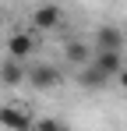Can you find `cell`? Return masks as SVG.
<instances>
[{
	"mask_svg": "<svg viewBox=\"0 0 127 131\" xmlns=\"http://www.w3.org/2000/svg\"><path fill=\"white\" fill-rule=\"evenodd\" d=\"M28 85L32 89H39V92H46V89H57L64 82V74H60V67H53V64H35V67H28Z\"/></svg>",
	"mask_w": 127,
	"mask_h": 131,
	"instance_id": "1",
	"label": "cell"
},
{
	"mask_svg": "<svg viewBox=\"0 0 127 131\" xmlns=\"http://www.w3.org/2000/svg\"><path fill=\"white\" fill-rule=\"evenodd\" d=\"M32 113L21 106V103H11V106H0V124L7 131H32Z\"/></svg>",
	"mask_w": 127,
	"mask_h": 131,
	"instance_id": "2",
	"label": "cell"
},
{
	"mask_svg": "<svg viewBox=\"0 0 127 131\" xmlns=\"http://www.w3.org/2000/svg\"><path fill=\"white\" fill-rule=\"evenodd\" d=\"M64 25V11L57 4H42L32 11V28L35 32H53V28H60Z\"/></svg>",
	"mask_w": 127,
	"mask_h": 131,
	"instance_id": "3",
	"label": "cell"
},
{
	"mask_svg": "<svg viewBox=\"0 0 127 131\" xmlns=\"http://www.w3.org/2000/svg\"><path fill=\"white\" fill-rule=\"evenodd\" d=\"M124 46H127V36L117 25H99L92 36V50H124Z\"/></svg>",
	"mask_w": 127,
	"mask_h": 131,
	"instance_id": "4",
	"label": "cell"
},
{
	"mask_svg": "<svg viewBox=\"0 0 127 131\" xmlns=\"http://www.w3.org/2000/svg\"><path fill=\"white\" fill-rule=\"evenodd\" d=\"M109 82H113V78H109V74H106V71L95 64V60H88V64H81V67H78V85H81V89H92V92H99V89H106Z\"/></svg>",
	"mask_w": 127,
	"mask_h": 131,
	"instance_id": "5",
	"label": "cell"
},
{
	"mask_svg": "<svg viewBox=\"0 0 127 131\" xmlns=\"http://www.w3.org/2000/svg\"><path fill=\"white\" fill-rule=\"evenodd\" d=\"M32 53H35V36H32V32H14V36L7 39V57L28 60Z\"/></svg>",
	"mask_w": 127,
	"mask_h": 131,
	"instance_id": "6",
	"label": "cell"
},
{
	"mask_svg": "<svg viewBox=\"0 0 127 131\" xmlns=\"http://www.w3.org/2000/svg\"><path fill=\"white\" fill-rule=\"evenodd\" d=\"M25 74H28L25 60H14V57H4V60H0V85L14 89V85L25 82Z\"/></svg>",
	"mask_w": 127,
	"mask_h": 131,
	"instance_id": "7",
	"label": "cell"
},
{
	"mask_svg": "<svg viewBox=\"0 0 127 131\" xmlns=\"http://www.w3.org/2000/svg\"><path fill=\"white\" fill-rule=\"evenodd\" d=\"M92 60L103 67L109 78H117L120 67H124V50H92Z\"/></svg>",
	"mask_w": 127,
	"mask_h": 131,
	"instance_id": "8",
	"label": "cell"
},
{
	"mask_svg": "<svg viewBox=\"0 0 127 131\" xmlns=\"http://www.w3.org/2000/svg\"><path fill=\"white\" fill-rule=\"evenodd\" d=\"M64 57H67L71 64H78V67H81V64H88V60H92V46L74 39V43H67V46H64Z\"/></svg>",
	"mask_w": 127,
	"mask_h": 131,
	"instance_id": "9",
	"label": "cell"
},
{
	"mask_svg": "<svg viewBox=\"0 0 127 131\" xmlns=\"http://www.w3.org/2000/svg\"><path fill=\"white\" fill-rule=\"evenodd\" d=\"M32 131H67V124H60L57 117H35L32 121Z\"/></svg>",
	"mask_w": 127,
	"mask_h": 131,
	"instance_id": "10",
	"label": "cell"
},
{
	"mask_svg": "<svg viewBox=\"0 0 127 131\" xmlns=\"http://www.w3.org/2000/svg\"><path fill=\"white\" fill-rule=\"evenodd\" d=\"M117 82H120V89H127V64L120 67V74H117Z\"/></svg>",
	"mask_w": 127,
	"mask_h": 131,
	"instance_id": "11",
	"label": "cell"
}]
</instances>
